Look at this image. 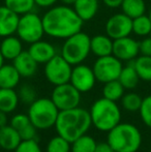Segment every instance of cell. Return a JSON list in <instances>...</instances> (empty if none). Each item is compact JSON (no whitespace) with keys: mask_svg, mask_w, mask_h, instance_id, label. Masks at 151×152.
<instances>
[{"mask_svg":"<svg viewBox=\"0 0 151 152\" xmlns=\"http://www.w3.org/2000/svg\"><path fill=\"white\" fill-rule=\"evenodd\" d=\"M90 117L92 126L103 132H109L121 122V110L117 104L108 98L96 99L90 108Z\"/></svg>","mask_w":151,"mask_h":152,"instance_id":"obj_4","label":"cell"},{"mask_svg":"<svg viewBox=\"0 0 151 152\" xmlns=\"http://www.w3.org/2000/svg\"><path fill=\"white\" fill-rule=\"evenodd\" d=\"M61 2H62V4H65V5H74L75 4V2L77 0H60Z\"/></svg>","mask_w":151,"mask_h":152,"instance_id":"obj_41","label":"cell"},{"mask_svg":"<svg viewBox=\"0 0 151 152\" xmlns=\"http://www.w3.org/2000/svg\"><path fill=\"white\" fill-rule=\"evenodd\" d=\"M96 82L94 72L92 67L86 64H78L73 67L69 83L74 85L81 93H86L92 90Z\"/></svg>","mask_w":151,"mask_h":152,"instance_id":"obj_12","label":"cell"},{"mask_svg":"<svg viewBox=\"0 0 151 152\" xmlns=\"http://www.w3.org/2000/svg\"><path fill=\"white\" fill-rule=\"evenodd\" d=\"M113 55L122 62L133 61L140 55L139 42L131 36L114 39Z\"/></svg>","mask_w":151,"mask_h":152,"instance_id":"obj_13","label":"cell"},{"mask_svg":"<svg viewBox=\"0 0 151 152\" xmlns=\"http://www.w3.org/2000/svg\"><path fill=\"white\" fill-rule=\"evenodd\" d=\"M140 45V54L151 56V35H148L144 37L141 42H139Z\"/></svg>","mask_w":151,"mask_h":152,"instance_id":"obj_36","label":"cell"},{"mask_svg":"<svg viewBox=\"0 0 151 152\" xmlns=\"http://www.w3.org/2000/svg\"><path fill=\"white\" fill-rule=\"evenodd\" d=\"M69 152H73V151H71H71H69Z\"/></svg>","mask_w":151,"mask_h":152,"instance_id":"obj_45","label":"cell"},{"mask_svg":"<svg viewBox=\"0 0 151 152\" xmlns=\"http://www.w3.org/2000/svg\"><path fill=\"white\" fill-rule=\"evenodd\" d=\"M97 142L93 137L85 134L71 143L73 152H94Z\"/></svg>","mask_w":151,"mask_h":152,"instance_id":"obj_28","label":"cell"},{"mask_svg":"<svg viewBox=\"0 0 151 152\" xmlns=\"http://www.w3.org/2000/svg\"><path fill=\"white\" fill-rule=\"evenodd\" d=\"M21 78L14 64H3L0 67V88L15 89L20 83Z\"/></svg>","mask_w":151,"mask_h":152,"instance_id":"obj_22","label":"cell"},{"mask_svg":"<svg viewBox=\"0 0 151 152\" xmlns=\"http://www.w3.org/2000/svg\"><path fill=\"white\" fill-rule=\"evenodd\" d=\"M4 5L17 15L22 16L32 12L35 6V2L34 0H4Z\"/></svg>","mask_w":151,"mask_h":152,"instance_id":"obj_29","label":"cell"},{"mask_svg":"<svg viewBox=\"0 0 151 152\" xmlns=\"http://www.w3.org/2000/svg\"><path fill=\"white\" fill-rule=\"evenodd\" d=\"M20 16L5 5L0 6V37L12 35L17 32Z\"/></svg>","mask_w":151,"mask_h":152,"instance_id":"obj_15","label":"cell"},{"mask_svg":"<svg viewBox=\"0 0 151 152\" xmlns=\"http://www.w3.org/2000/svg\"><path fill=\"white\" fill-rule=\"evenodd\" d=\"M44 33L53 38L65 39L82 31L84 21L71 6L61 4L50 7L42 17Z\"/></svg>","mask_w":151,"mask_h":152,"instance_id":"obj_1","label":"cell"},{"mask_svg":"<svg viewBox=\"0 0 151 152\" xmlns=\"http://www.w3.org/2000/svg\"><path fill=\"white\" fill-rule=\"evenodd\" d=\"M0 51L6 60H14L23 52V42L19 36L9 35L3 37L0 42Z\"/></svg>","mask_w":151,"mask_h":152,"instance_id":"obj_18","label":"cell"},{"mask_svg":"<svg viewBox=\"0 0 151 152\" xmlns=\"http://www.w3.org/2000/svg\"><path fill=\"white\" fill-rule=\"evenodd\" d=\"M17 34L21 38L23 42L26 44H33V42L40 40L44 35V28L42 24V19L36 12H27L22 15L19 19Z\"/></svg>","mask_w":151,"mask_h":152,"instance_id":"obj_7","label":"cell"},{"mask_svg":"<svg viewBox=\"0 0 151 152\" xmlns=\"http://www.w3.org/2000/svg\"><path fill=\"white\" fill-rule=\"evenodd\" d=\"M99 8L98 0H77L74 10L84 22L90 21L96 16Z\"/></svg>","mask_w":151,"mask_h":152,"instance_id":"obj_21","label":"cell"},{"mask_svg":"<svg viewBox=\"0 0 151 152\" xmlns=\"http://www.w3.org/2000/svg\"><path fill=\"white\" fill-rule=\"evenodd\" d=\"M133 63L139 75L140 80L151 82V56L139 55Z\"/></svg>","mask_w":151,"mask_h":152,"instance_id":"obj_26","label":"cell"},{"mask_svg":"<svg viewBox=\"0 0 151 152\" xmlns=\"http://www.w3.org/2000/svg\"><path fill=\"white\" fill-rule=\"evenodd\" d=\"M58 0H34L35 5L42 8H50L57 3Z\"/></svg>","mask_w":151,"mask_h":152,"instance_id":"obj_38","label":"cell"},{"mask_svg":"<svg viewBox=\"0 0 151 152\" xmlns=\"http://www.w3.org/2000/svg\"><path fill=\"white\" fill-rule=\"evenodd\" d=\"M59 112L51 97H37L29 106L27 115L37 129L46 130L55 126Z\"/></svg>","mask_w":151,"mask_h":152,"instance_id":"obj_5","label":"cell"},{"mask_svg":"<svg viewBox=\"0 0 151 152\" xmlns=\"http://www.w3.org/2000/svg\"><path fill=\"white\" fill-rule=\"evenodd\" d=\"M106 6L110 8H118L121 6L123 0H101Z\"/></svg>","mask_w":151,"mask_h":152,"instance_id":"obj_39","label":"cell"},{"mask_svg":"<svg viewBox=\"0 0 151 152\" xmlns=\"http://www.w3.org/2000/svg\"><path fill=\"white\" fill-rule=\"evenodd\" d=\"M118 80L127 90H133L138 86L140 82V77L133 66V61L128 62L126 66H123Z\"/></svg>","mask_w":151,"mask_h":152,"instance_id":"obj_24","label":"cell"},{"mask_svg":"<svg viewBox=\"0 0 151 152\" xmlns=\"http://www.w3.org/2000/svg\"><path fill=\"white\" fill-rule=\"evenodd\" d=\"M90 36L85 32H78L65 38L60 55L73 66L83 63L91 53Z\"/></svg>","mask_w":151,"mask_h":152,"instance_id":"obj_6","label":"cell"},{"mask_svg":"<svg viewBox=\"0 0 151 152\" xmlns=\"http://www.w3.org/2000/svg\"><path fill=\"white\" fill-rule=\"evenodd\" d=\"M120 7L122 12L131 19L144 15L147 10L145 0H123Z\"/></svg>","mask_w":151,"mask_h":152,"instance_id":"obj_25","label":"cell"},{"mask_svg":"<svg viewBox=\"0 0 151 152\" xmlns=\"http://www.w3.org/2000/svg\"><path fill=\"white\" fill-rule=\"evenodd\" d=\"M17 92H18L20 102L28 104V106H30L37 98V92L32 85H29V84L22 85V86H20V88H19V90Z\"/></svg>","mask_w":151,"mask_h":152,"instance_id":"obj_33","label":"cell"},{"mask_svg":"<svg viewBox=\"0 0 151 152\" xmlns=\"http://www.w3.org/2000/svg\"><path fill=\"white\" fill-rule=\"evenodd\" d=\"M4 152H12V151H4Z\"/></svg>","mask_w":151,"mask_h":152,"instance_id":"obj_44","label":"cell"},{"mask_svg":"<svg viewBox=\"0 0 151 152\" xmlns=\"http://www.w3.org/2000/svg\"><path fill=\"white\" fill-rule=\"evenodd\" d=\"M94 152H115V151L108 142H101V143H97Z\"/></svg>","mask_w":151,"mask_h":152,"instance_id":"obj_37","label":"cell"},{"mask_svg":"<svg viewBox=\"0 0 151 152\" xmlns=\"http://www.w3.org/2000/svg\"><path fill=\"white\" fill-rule=\"evenodd\" d=\"M101 92H103V97L113 102H118L125 93V88L119 82V80H114L105 83Z\"/></svg>","mask_w":151,"mask_h":152,"instance_id":"obj_27","label":"cell"},{"mask_svg":"<svg viewBox=\"0 0 151 152\" xmlns=\"http://www.w3.org/2000/svg\"><path fill=\"white\" fill-rule=\"evenodd\" d=\"M4 57H3V55H2V53H1V51H0V67H1L2 65L4 64Z\"/></svg>","mask_w":151,"mask_h":152,"instance_id":"obj_42","label":"cell"},{"mask_svg":"<svg viewBox=\"0 0 151 152\" xmlns=\"http://www.w3.org/2000/svg\"><path fill=\"white\" fill-rule=\"evenodd\" d=\"M105 28L106 34L113 40L129 36L133 32V19L124 12H117L108 19Z\"/></svg>","mask_w":151,"mask_h":152,"instance_id":"obj_11","label":"cell"},{"mask_svg":"<svg viewBox=\"0 0 151 152\" xmlns=\"http://www.w3.org/2000/svg\"><path fill=\"white\" fill-rule=\"evenodd\" d=\"M142 134L136 125L120 122L107 136V142L115 152H138L142 145Z\"/></svg>","mask_w":151,"mask_h":152,"instance_id":"obj_3","label":"cell"},{"mask_svg":"<svg viewBox=\"0 0 151 152\" xmlns=\"http://www.w3.org/2000/svg\"><path fill=\"white\" fill-rule=\"evenodd\" d=\"M28 52L38 64H46L55 55H57L56 48L51 42L46 40H37L30 45Z\"/></svg>","mask_w":151,"mask_h":152,"instance_id":"obj_16","label":"cell"},{"mask_svg":"<svg viewBox=\"0 0 151 152\" xmlns=\"http://www.w3.org/2000/svg\"><path fill=\"white\" fill-rule=\"evenodd\" d=\"M114 40L107 34H97L91 37L90 50L93 55L98 57L108 56L113 54Z\"/></svg>","mask_w":151,"mask_h":152,"instance_id":"obj_19","label":"cell"},{"mask_svg":"<svg viewBox=\"0 0 151 152\" xmlns=\"http://www.w3.org/2000/svg\"><path fill=\"white\" fill-rule=\"evenodd\" d=\"M12 64L17 68L19 74L22 78H31L37 72L38 63L34 60L30 53L27 51H23L18 57L12 60Z\"/></svg>","mask_w":151,"mask_h":152,"instance_id":"obj_17","label":"cell"},{"mask_svg":"<svg viewBox=\"0 0 151 152\" xmlns=\"http://www.w3.org/2000/svg\"><path fill=\"white\" fill-rule=\"evenodd\" d=\"M71 150V143L61 136L53 137L46 146V152H69Z\"/></svg>","mask_w":151,"mask_h":152,"instance_id":"obj_32","label":"cell"},{"mask_svg":"<svg viewBox=\"0 0 151 152\" xmlns=\"http://www.w3.org/2000/svg\"><path fill=\"white\" fill-rule=\"evenodd\" d=\"M71 70L73 65L65 60L60 54H57L44 64V74L48 82L57 86L69 82Z\"/></svg>","mask_w":151,"mask_h":152,"instance_id":"obj_8","label":"cell"},{"mask_svg":"<svg viewBox=\"0 0 151 152\" xmlns=\"http://www.w3.org/2000/svg\"><path fill=\"white\" fill-rule=\"evenodd\" d=\"M7 113H4L2 111H0V127H3V126L7 125L8 124V117Z\"/></svg>","mask_w":151,"mask_h":152,"instance_id":"obj_40","label":"cell"},{"mask_svg":"<svg viewBox=\"0 0 151 152\" xmlns=\"http://www.w3.org/2000/svg\"><path fill=\"white\" fill-rule=\"evenodd\" d=\"M91 126L92 121L89 111L77 107L71 110L60 111L54 127L57 134L73 143L81 136L87 134Z\"/></svg>","mask_w":151,"mask_h":152,"instance_id":"obj_2","label":"cell"},{"mask_svg":"<svg viewBox=\"0 0 151 152\" xmlns=\"http://www.w3.org/2000/svg\"><path fill=\"white\" fill-rule=\"evenodd\" d=\"M133 32L141 37L151 35V21L148 15L144 14L133 19Z\"/></svg>","mask_w":151,"mask_h":152,"instance_id":"obj_30","label":"cell"},{"mask_svg":"<svg viewBox=\"0 0 151 152\" xmlns=\"http://www.w3.org/2000/svg\"><path fill=\"white\" fill-rule=\"evenodd\" d=\"M139 114L143 123L151 128V94L143 98Z\"/></svg>","mask_w":151,"mask_h":152,"instance_id":"obj_34","label":"cell"},{"mask_svg":"<svg viewBox=\"0 0 151 152\" xmlns=\"http://www.w3.org/2000/svg\"><path fill=\"white\" fill-rule=\"evenodd\" d=\"M22 142L19 132L10 124L0 127V148L4 151L16 150L19 144Z\"/></svg>","mask_w":151,"mask_h":152,"instance_id":"obj_20","label":"cell"},{"mask_svg":"<svg viewBox=\"0 0 151 152\" xmlns=\"http://www.w3.org/2000/svg\"><path fill=\"white\" fill-rule=\"evenodd\" d=\"M122 68V61L119 60L113 54L98 57L92 66L96 81L103 84L110 82V81L118 80Z\"/></svg>","mask_w":151,"mask_h":152,"instance_id":"obj_9","label":"cell"},{"mask_svg":"<svg viewBox=\"0 0 151 152\" xmlns=\"http://www.w3.org/2000/svg\"><path fill=\"white\" fill-rule=\"evenodd\" d=\"M9 124L19 132L22 140H33L36 139L37 128L32 124L27 114L19 113L12 117Z\"/></svg>","mask_w":151,"mask_h":152,"instance_id":"obj_14","label":"cell"},{"mask_svg":"<svg viewBox=\"0 0 151 152\" xmlns=\"http://www.w3.org/2000/svg\"><path fill=\"white\" fill-rule=\"evenodd\" d=\"M121 106L125 111L128 112H137L141 108L143 98L136 92H127L124 93L121 98Z\"/></svg>","mask_w":151,"mask_h":152,"instance_id":"obj_31","label":"cell"},{"mask_svg":"<svg viewBox=\"0 0 151 152\" xmlns=\"http://www.w3.org/2000/svg\"><path fill=\"white\" fill-rule=\"evenodd\" d=\"M81 94L82 93L69 82L55 86L51 93V99L59 111L71 110L80 107L82 99Z\"/></svg>","mask_w":151,"mask_h":152,"instance_id":"obj_10","label":"cell"},{"mask_svg":"<svg viewBox=\"0 0 151 152\" xmlns=\"http://www.w3.org/2000/svg\"><path fill=\"white\" fill-rule=\"evenodd\" d=\"M148 17H149L150 21H151V7L149 8V12H148Z\"/></svg>","mask_w":151,"mask_h":152,"instance_id":"obj_43","label":"cell"},{"mask_svg":"<svg viewBox=\"0 0 151 152\" xmlns=\"http://www.w3.org/2000/svg\"><path fill=\"white\" fill-rule=\"evenodd\" d=\"M14 152H42L36 139L33 140H22Z\"/></svg>","mask_w":151,"mask_h":152,"instance_id":"obj_35","label":"cell"},{"mask_svg":"<svg viewBox=\"0 0 151 152\" xmlns=\"http://www.w3.org/2000/svg\"><path fill=\"white\" fill-rule=\"evenodd\" d=\"M20 104L18 92L12 88H0V111L12 113Z\"/></svg>","mask_w":151,"mask_h":152,"instance_id":"obj_23","label":"cell"}]
</instances>
